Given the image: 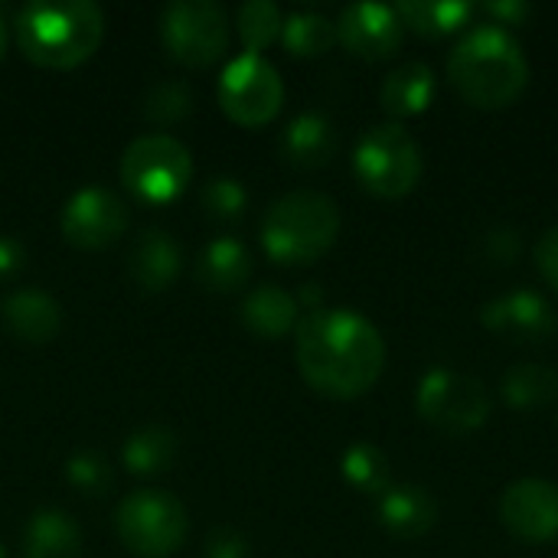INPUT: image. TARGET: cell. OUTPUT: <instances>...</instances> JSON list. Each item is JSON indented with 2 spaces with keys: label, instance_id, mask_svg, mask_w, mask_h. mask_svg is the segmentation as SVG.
<instances>
[{
  "label": "cell",
  "instance_id": "30",
  "mask_svg": "<svg viewBox=\"0 0 558 558\" xmlns=\"http://www.w3.org/2000/svg\"><path fill=\"white\" fill-rule=\"evenodd\" d=\"M199 203H203L206 216H213V219H239L248 206V190L239 177L219 173L203 183Z\"/></svg>",
  "mask_w": 558,
  "mask_h": 558
},
{
  "label": "cell",
  "instance_id": "26",
  "mask_svg": "<svg viewBox=\"0 0 558 558\" xmlns=\"http://www.w3.org/2000/svg\"><path fill=\"white\" fill-rule=\"evenodd\" d=\"M343 477L347 484H353L356 490L369 494V497H383L392 487V468L383 448L369 445V441H356L343 451Z\"/></svg>",
  "mask_w": 558,
  "mask_h": 558
},
{
  "label": "cell",
  "instance_id": "1",
  "mask_svg": "<svg viewBox=\"0 0 558 558\" xmlns=\"http://www.w3.org/2000/svg\"><path fill=\"white\" fill-rule=\"evenodd\" d=\"M294 353L301 376L324 396L356 399L386 366V343L373 320L350 307H320L298 320Z\"/></svg>",
  "mask_w": 558,
  "mask_h": 558
},
{
  "label": "cell",
  "instance_id": "6",
  "mask_svg": "<svg viewBox=\"0 0 558 558\" xmlns=\"http://www.w3.org/2000/svg\"><path fill=\"white\" fill-rule=\"evenodd\" d=\"M114 530L131 553L163 558L177 553L186 536V510L170 490L144 487L118 504Z\"/></svg>",
  "mask_w": 558,
  "mask_h": 558
},
{
  "label": "cell",
  "instance_id": "3",
  "mask_svg": "<svg viewBox=\"0 0 558 558\" xmlns=\"http://www.w3.org/2000/svg\"><path fill=\"white\" fill-rule=\"evenodd\" d=\"M13 29L26 59L52 69H72L98 49L105 36V13L92 0H33L16 10Z\"/></svg>",
  "mask_w": 558,
  "mask_h": 558
},
{
  "label": "cell",
  "instance_id": "10",
  "mask_svg": "<svg viewBox=\"0 0 558 558\" xmlns=\"http://www.w3.org/2000/svg\"><path fill=\"white\" fill-rule=\"evenodd\" d=\"M281 101H284V82L265 56L242 52L222 69L219 105L232 121L245 128H258L281 111Z\"/></svg>",
  "mask_w": 558,
  "mask_h": 558
},
{
  "label": "cell",
  "instance_id": "22",
  "mask_svg": "<svg viewBox=\"0 0 558 558\" xmlns=\"http://www.w3.org/2000/svg\"><path fill=\"white\" fill-rule=\"evenodd\" d=\"M248 275L252 252L232 235L213 239L196 258V281L209 291H235L248 281Z\"/></svg>",
  "mask_w": 558,
  "mask_h": 558
},
{
  "label": "cell",
  "instance_id": "23",
  "mask_svg": "<svg viewBox=\"0 0 558 558\" xmlns=\"http://www.w3.org/2000/svg\"><path fill=\"white\" fill-rule=\"evenodd\" d=\"M177 451H180V438L173 428L154 422V425H141L134 428L128 438H124V448H121V458H124V468L137 477H150V474H163L173 461H177Z\"/></svg>",
  "mask_w": 558,
  "mask_h": 558
},
{
  "label": "cell",
  "instance_id": "39",
  "mask_svg": "<svg viewBox=\"0 0 558 558\" xmlns=\"http://www.w3.org/2000/svg\"><path fill=\"white\" fill-rule=\"evenodd\" d=\"M0 558H7V549H3V543H0Z\"/></svg>",
  "mask_w": 558,
  "mask_h": 558
},
{
  "label": "cell",
  "instance_id": "12",
  "mask_svg": "<svg viewBox=\"0 0 558 558\" xmlns=\"http://www.w3.org/2000/svg\"><path fill=\"white\" fill-rule=\"evenodd\" d=\"M128 229V206L108 186H82L62 206V235L78 248H101Z\"/></svg>",
  "mask_w": 558,
  "mask_h": 558
},
{
  "label": "cell",
  "instance_id": "34",
  "mask_svg": "<svg viewBox=\"0 0 558 558\" xmlns=\"http://www.w3.org/2000/svg\"><path fill=\"white\" fill-rule=\"evenodd\" d=\"M536 268L546 278V284L558 291V226L543 232V239L536 245Z\"/></svg>",
  "mask_w": 558,
  "mask_h": 558
},
{
  "label": "cell",
  "instance_id": "18",
  "mask_svg": "<svg viewBox=\"0 0 558 558\" xmlns=\"http://www.w3.org/2000/svg\"><path fill=\"white\" fill-rule=\"evenodd\" d=\"M340 134L337 124L324 111H301L288 121L281 134V154L288 163L301 170H317L327 167L337 157Z\"/></svg>",
  "mask_w": 558,
  "mask_h": 558
},
{
  "label": "cell",
  "instance_id": "5",
  "mask_svg": "<svg viewBox=\"0 0 558 558\" xmlns=\"http://www.w3.org/2000/svg\"><path fill=\"white\" fill-rule=\"evenodd\" d=\"M353 170L369 193L383 199H399L412 193L415 183L422 180L425 170L422 147L402 124L396 121L376 124L360 137L353 154Z\"/></svg>",
  "mask_w": 558,
  "mask_h": 558
},
{
  "label": "cell",
  "instance_id": "35",
  "mask_svg": "<svg viewBox=\"0 0 558 558\" xmlns=\"http://www.w3.org/2000/svg\"><path fill=\"white\" fill-rule=\"evenodd\" d=\"M26 265V245L16 235H0V281L20 275Z\"/></svg>",
  "mask_w": 558,
  "mask_h": 558
},
{
  "label": "cell",
  "instance_id": "14",
  "mask_svg": "<svg viewBox=\"0 0 558 558\" xmlns=\"http://www.w3.org/2000/svg\"><path fill=\"white\" fill-rule=\"evenodd\" d=\"M402 29L396 7L383 3H350L337 20V39L363 59L392 56L402 46Z\"/></svg>",
  "mask_w": 558,
  "mask_h": 558
},
{
  "label": "cell",
  "instance_id": "9",
  "mask_svg": "<svg viewBox=\"0 0 558 558\" xmlns=\"http://www.w3.org/2000/svg\"><path fill=\"white\" fill-rule=\"evenodd\" d=\"M163 46L186 65H209L229 46V16L216 0H173L160 13Z\"/></svg>",
  "mask_w": 558,
  "mask_h": 558
},
{
  "label": "cell",
  "instance_id": "7",
  "mask_svg": "<svg viewBox=\"0 0 558 558\" xmlns=\"http://www.w3.org/2000/svg\"><path fill=\"white\" fill-rule=\"evenodd\" d=\"M193 177V157L173 134H141L124 147L121 180L144 203H167Z\"/></svg>",
  "mask_w": 558,
  "mask_h": 558
},
{
  "label": "cell",
  "instance_id": "17",
  "mask_svg": "<svg viewBox=\"0 0 558 558\" xmlns=\"http://www.w3.org/2000/svg\"><path fill=\"white\" fill-rule=\"evenodd\" d=\"M183 252L167 229H144L128 248V275L144 291H163L180 275Z\"/></svg>",
  "mask_w": 558,
  "mask_h": 558
},
{
  "label": "cell",
  "instance_id": "36",
  "mask_svg": "<svg viewBox=\"0 0 558 558\" xmlns=\"http://www.w3.org/2000/svg\"><path fill=\"white\" fill-rule=\"evenodd\" d=\"M484 10L494 13V16H507L510 23H520L530 13V7H523V3H487Z\"/></svg>",
  "mask_w": 558,
  "mask_h": 558
},
{
  "label": "cell",
  "instance_id": "2",
  "mask_svg": "<svg viewBox=\"0 0 558 558\" xmlns=\"http://www.w3.org/2000/svg\"><path fill=\"white\" fill-rule=\"evenodd\" d=\"M448 78L468 105L494 111L523 95L530 82V62L507 26L484 23L468 29L451 49Z\"/></svg>",
  "mask_w": 558,
  "mask_h": 558
},
{
  "label": "cell",
  "instance_id": "21",
  "mask_svg": "<svg viewBox=\"0 0 558 558\" xmlns=\"http://www.w3.org/2000/svg\"><path fill=\"white\" fill-rule=\"evenodd\" d=\"M435 98V72L428 62H405L392 69L379 88V101L392 118H412L422 114Z\"/></svg>",
  "mask_w": 558,
  "mask_h": 558
},
{
  "label": "cell",
  "instance_id": "25",
  "mask_svg": "<svg viewBox=\"0 0 558 558\" xmlns=\"http://www.w3.org/2000/svg\"><path fill=\"white\" fill-rule=\"evenodd\" d=\"M474 7L461 3V0H402L396 7V16L402 20V26H412L422 36H445L454 33L461 26H468Z\"/></svg>",
  "mask_w": 558,
  "mask_h": 558
},
{
  "label": "cell",
  "instance_id": "27",
  "mask_svg": "<svg viewBox=\"0 0 558 558\" xmlns=\"http://www.w3.org/2000/svg\"><path fill=\"white\" fill-rule=\"evenodd\" d=\"M281 39L294 56H320L337 43V23L317 10H294L281 26Z\"/></svg>",
  "mask_w": 558,
  "mask_h": 558
},
{
  "label": "cell",
  "instance_id": "11",
  "mask_svg": "<svg viewBox=\"0 0 558 558\" xmlns=\"http://www.w3.org/2000/svg\"><path fill=\"white\" fill-rule=\"evenodd\" d=\"M481 324L494 337H500L507 343H520V347L549 343L558 333L556 307L543 294L523 291V288L487 301L481 307Z\"/></svg>",
  "mask_w": 558,
  "mask_h": 558
},
{
  "label": "cell",
  "instance_id": "8",
  "mask_svg": "<svg viewBox=\"0 0 558 558\" xmlns=\"http://www.w3.org/2000/svg\"><path fill=\"white\" fill-rule=\"evenodd\" d=\"M418 415L448 435L477 432L490 418V392L481 379L454 369H435L418 383Z\"/></svg>",
  "mask_w": 558,
  "mask_h": 558
},
{
  "label": "cell",
  "instance_id": "4",
  "mask_svg": "<svg viewBox=\"0 0 558 558\" xmlns=\"http://www.w3.org/2000/svg\"><path fill=\"white\" fill-rule=\"evenodd\" d=\"M340 209L320 190H291L278 196L262 219V242L275 262L307 265L333 248Z\"/></svg>",
  "mask_w": 558,
  "mask_h": 558
},
{
  "label": "cell",
  "instance_id": "29",
  "mask_svg": "<svg viewBox=\"0 0 558 558\" xmlns=\"http://www.w3.org/2000/svg\"><path fill=\"white\" fill-rule=\"evenodd\" d=\"M65 477H69V484H72L78 494H85V497H101V494H108L111 484H114V474H111L108 458L98 454V451H92V448H82V451L69 454V461H65Z\"/></svg>",
  "mask_w": 558,
  "mask_h": 558
},
{
  "label": "cell",
  "instance_id": "13",
  "mask_svg": "<svg viewBox=\"0 0 558 558\" xmlns=\"http://www.w3.org/2000/svg\"><path fill=\"white\" fill-rule=\"evenodd\" d=\"M504 526L523 543H553L558 536V487L539 477H523L504 490Z\"/></svg>",
  "mask_w": 558,
  "mask_h": 558
},
{
  "label": "cell",
  "instance_id": "24",
  "mask_svg": "<svg viewBox=\"0 0 558 558\" xmlns=\"http://www.w3.org/2000/svg\"><path fill=\"white\" fill-rule=\"evenodd\" d=\"M504 399L513 409H546L558 399V373L546 363H517L504 376Z\"/></svg>",
  "mask_w": 558,
  "mask_h": 558
},
{
  "label": "cell",
  "instance_id": "20",
  "mask_svg": "<svg viewBox=\"0 0 558 558\" xmlns=\"http://www.w3.org/2000/svg\"><path fill=\"white\" fill-rule=\"evenodd\" d=\"M298 298L281 284H258L242 301V324L262 340H278L298 324Z\"/></svg>",
  "mask_w": 558,
  "mask_h": 558
},
{
  "label": "cell",
  "instance_id": "19",
  "mask_svg": "<svg viewBox=\"0 0 558 558\" xmlns=\"http://www.w3.org/2000/svg\"><path fill=\"white\" fill-rule=\"evenodd\" d=\"M82 530L78 523L56 507L36 510L23 530V558H78Z\"/></svg>",
  "mask_w": 558,
  "mask_h": 558
},
{
  "label": "cell",
  "instance_id": "33",
  "mask_svg": "<svg viewBox=\"0 0 558 558\" xmlns=\"http://www.w3.org/2000/svg\"><path fill=\"white\" fill-rule=\"evenodd\" d=\"M203 558H248V539L232 526H216L206 536Z\"/></svg>",
  "mask_w": 558,
  "mask_h": 558
},
{
  "label": "cell",
  "instance_id": "28",
  "mask_svg": "<svg viewBox=\"0 0 558 558\" xmlns=\"http://www.w3.org/2000/svg\"><path fill=\"white\" fill-rule=\"evenodd\" d=\"M239 36L245 43V52H258L265 46H271L278 36H281V26H284V16H281V7L271 3V0H248L239 7Z\"/></svg>",
  "mask_w": 558,
  "mask_h": 558
},
{
  "label": "cell",
  "instance_id": "37",
  "mask_svg": "<svg viewBox=\"0 0 558 558\" xmlns=\"http://www.w3.org/2000/svg\"><path fill=\"white\" fill-rule=\"evenodd\" d=\"M298 304H307L311 311H320V284H304L301 294H298Z\"/></svg>",
  "mask_w": 558,
  "mask_h": 558
},
{
  "label": "cell",
  "instance_id": "16",
  "mask_svg": "<svg viewBox=\"0 0 558 558\" xmlns=\"http://www.w3.org/2000/svg\"><path fill=\"white\" fill-rule=\"evenodd\" d=\"M3 327L23 343H46L62 327L59 301L43 288H16L0 304Z\"/></svg>",
  "mask_w": 558,
  "mask_h": 558
},
{
  "label": "cell",
  "instance_id": "15",
  "mask_svg": "<svg viewBox=\"0 0 558 558\" xmlns=\"http://www.w3.org/2000/svg\"><path fill=\"white\" fill-rule=\"evenodd\" d=\"M376 517L383 530L399 539H418L438 523V500L432 490L418 484H392L383 497H376Z\"/></svg>",
  "mask_w": 558,
  "mask_h": 558
},
{
  "label": "cell",
  "instance_id": "31",
  "mask_svg": "<svg viewBox=\"0 0 558 558\" xmlns=\"http://www.w3.org/2000/svg\"><path fill=\"white\" fill-rule=\"evenodd\" d=\"M193 108V88L183 78H163L157 82L144 98V114L154 121H180Z\"/></svg>",
  "mask_w": 558,
  "mask_h": 558
},
{
  "label": "cell",
  "instance_id": "32",
  "mask_svg": "<svg viewBox=\"0 0 558 558\" xmlns=\"http://www.w3.org/2000/svg\"><path fill=\"white\" fill-rule=\"evenodd\" d=\"M481 248H484V258L497 268L504 265H513L523 252V242H520V232L510 229V226H494L484 239H481Z\"/></svg>",
  "mask_w": 558,
  "mask_h": 558
},
{
  "label": "cell",
  "instance_id": "38",
  "mask_svg": "<svg viewBox=\"0 0 558 558\" xmlns=\"http://www.w3.org/2000/svg\"><path fill=\"white\" fill-rule=\"evenodd\" d=\"M7 52V20H3V7H0V59Z\"/></svg>",
  "mask_w": 558,
  "mask_h": 558
}]
</instances>
